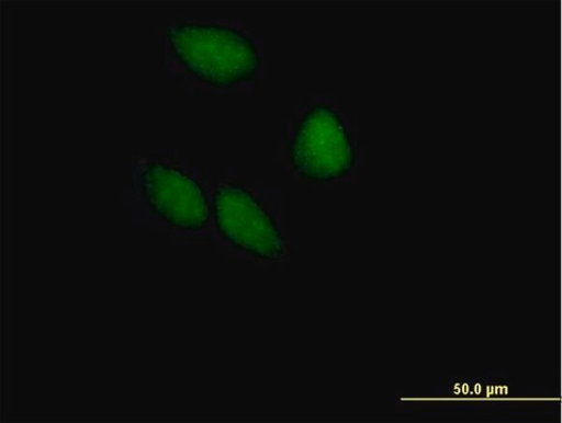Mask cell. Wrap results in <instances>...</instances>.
<instances>
[{"label": "cell", "instance_id": "cell-1", "mask_svg": "<svg viewBox=\"0 0 562 423\" xmlns=\"http://www.w3.org/2000/svg\"><path fill=\"white\" fill-rule=\"evenodd\" d=\"M181 65L203 83L218 89L251 80L261 67L255 43L240 31L205 23H181L165 31Z\"/></svg>", "mask_w": 562, "mask_h": 423}, {"label": "cell", "instance_id": "cell-2", "mask_svg": "<svg viewBox=\"0 0 562 423\" xmlns=\"http://www.w3.org/2000/svg\"><path fill=\"white\" fill-rule=\"evenodd\" d=\"M289 156L293 169L306 181L327 184L349 175L356 148L349 127L330 106H311L296 124Z\"/></svg>", "mask_w": 562, "mask_h": 423}, {"label": "cell", "instance_id": "cell-3", "mask_svg": "<svg viewBox=\"0 0 562 423\" xmlns=\"http://www.w3.org/2000/svg\"><path fill=\"white\" fill-rule=\"evenodd\" d=\"M212 208L218 231L231 245L270 262L284 256L283 235L251 192L225 185L214 194Z\"/></svg>", "mask_w": 562, "mask_h": 423}, {"label": "cell", "instance_id": "cell-4", "mask_svg": "<svg viewBox=\"0 0 562 423\" xmlns=\"http://www.w3.org/2000/svg\"><path fill=\"white\" fill-rule=\"evenodd\" d=\"M142 187L155 214L176 229L194 232L209 225L206 193L189 174L159 162L143 172Z\"/></svg>", "mask_w": 562, "mask_h": 423}]
</instances>
